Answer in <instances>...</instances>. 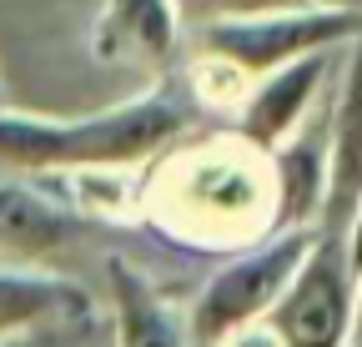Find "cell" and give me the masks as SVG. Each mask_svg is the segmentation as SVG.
<instances>
[{"label": "cell", "mask_w": 362, "mask_h": 347, "mask_svg": "<svg viewBox=\"0 0 362 347\" xmlns=\"http://www.w3.org/2000/svg\"><path fill=\"white\" fill-rule=\"evenodd\" d=\"M106 282H111V327L116 342L126 347H181L192 342L187 312L171 307V297L126 257L106 262Z\"/></svg>", "instance_id": "8fae6325"}, {"label": "cell", "mask_w": 362, "mask_h": 347, "mask_svg": "<svg viewBox=\"0 0 362 347\" xmlns=\"http://www.w3.org/2000/svg\"><path fill=\"white\" fill-rule=\"evenodd\" d=\"M362 192V35L342 46L337 101L327 116V206L322 232H342L352 222V206Z\"/></svg>", "instance_id": "ba28073f"}, {"label": "cell", "mask_w": 362, "mask_h": 347, "mask_svg": "<svg viewBox=\"0 0 362 347\" xmlns=\"http://www.w3.org/2000/svg\"><path fill=\"white\" fill-rule=\"evenodd\" d=\"M192 121V106L176 86H151L121 106L90 116H40L0 106V171L45 177L66 166H141L156 161Z\"/></svg>", "instance_id": "7a4b0ae2"}, {"label": "cell", "mask_w": 362, "mask_h": 347, "mask_svg": "<svg viewBox=\"0 0 362 347\" xmlns=\"http://www.w3.org/2000/svg\"><path fill=\"white\" fill-rule=\"evenodd\" d=\"M141 222L197 252H237L277 227L272 151L242 131L192 141L156 161L141 182Z\"/></svg>", "instance_id": "6da1fadb"}, {"label": "cell", "mask_w": 362, "mask_h": 347, "mask_svg": "<svg viewBox=\"0 0 362 347\" xmlns=\"http://www.w3.org/2000/svg\"><path fill=\"white\" fill-rule=\"evenodd\" d=\"M206 16H257V11H282V6H307V0H202Z\"/></svg>", "instance_id": "9a60e30c"}, {"label": "cell", "mask_w": 362, "mask_h": 347, "mask_svg": "<svg viewBox=\"0 0 362 347\" xmlns=\"http://www.w3.org/2000/svg\"><path fill=\"white\" fill-rule=\"evenodd\" d=\"M187 86H192V96L211 111H242L247 91H252V71L237 66V61H226L216 51H197L192 66H187Z\"/></svg>", "instance_id": "5bb4252c"}, {"label": "cell", "mask_w": 362, "mask_h": 347, "mask_svg": "<svg viewBox=\"0 0 362 347\" xmlns=\"http://www.w3.org/2000/svg\"><path fill=\"white\" fill-rule=\"evenodd\" d=\"M86 232V216L66 206L61 192H45L40 182H0V257L35 262Z\"/></svg>", "instance_id": "30bf717a"}, {"label": "cell", "mask_w": 362, "mask_h": 347, "mask_svg": "<svg viewBox=\"0 0 362 347\" xmlns=\"http://www.w3.org/2000/svg\"><path fill=\"white\" fill-rule=\"evenodd\" d=\"M337 51L342 46H327V51H307L297 61H282V66H272L262 76H252V91L237 111V131L257 146H277L297 121H307L317 91L327 86L332 66H337Z\"/></svg>", "instance_id": "52a82bcc"}, {"label": "cell", "mask_w": 362, "mask_h": 347, "mask_svg": "<svg viewBox=\"0 0 362 347\" xmlns=\"http://www.w3.org/2000/svg\"><path fill=\"white\" fill-rule=\"evenodd\" d=\"M30 342H106L116 337L111 317L71 277H56L30 262H0V337Z\"/></svg>", "instance_id": "8992f818"}, {"label": "cell", "mask_w": 362, "mask_h": 347, "mask_svg": "<svg viewBox=\"0 0 362 347\" xmlns=\"http://www.w3.org/2000/svg\"><path fill=\"white\" fill-rule=\"evenodd\" d=\"M317 6H337V11H362V0H317Z\"/></svg>", "instance_id": "2e32d148"}, {"label": "cell", "mask_w": 362, "mask_h": 347, "mask_svg": "<svg viewBox=\"0 0 362 347\" xmlns=\"http://www.w3.org/2000/svg\"><path fill=\"white\" fill-rule=\"evenodd\" d=\"M362 35V11L337 6H282V11H257V16H206L197 25V51H216L226 61L247 66L252 76L297 61L307 51L347 46Z\"/></svg>", "instance_id": "277c9868"}, {"label": "cell", "mask_w": 362, "mask_h": 347, "mask_svg": "<svg viewBox=\"0 0 362 347\" xmlns=\"http://www.w3.org/2000/svg\"><path fill=\"white\" fill-rule=\"evenodd\" d=\"M352 297H357V277H352L347 237L342 232H317L312 252L302 257V267L292 272L287 292L267 312V322L282 337V347L352 342Z\"/></svg>", "instance_id": "5b68a950"}, {"label": "cell", "mask_w": 362, "mask_h": 347, "mask_svg": "<svg viewBox=\"0 0 362 347\" xmlns=\"http://www.w3.org/2000/svg\"><path fill=\"white\" fill-rule=\"evenodd\" d=\"M317 232L322 227H272L262 242L237 247V257H226L192 297L187 307L192 342H226L247 322H262L287 292L302 257L312 252Z\"/></svg>", "instance_id": "3957f363"}, {"label": "cell", "mask_w": 362, "mask_h": 347, "mask_svg": "<svg viewBox=\"0 0 362 347\" xmlns=\"http://www.w3.org/2000/svg\"><path fill=\"white\" fill-rule=\"evenodd\" d=\"M56 192L86 222H136L141 216V182L146 171L106 161V166H66L56 171Z\"/></svg>", "instance_id": "4fadbf2b"}, {"label": "cell", "mask_w": 362, "mask_h": 347, "mask_svg": "<svg viewBox=\"0 0 362 347\" xmlns=\"http://www.w3.org/2000/svg\"><path fill=\"white\" fill-rule=\"evenodd\" d=\"M272 171H277V227H322L327 206V126H292L272 146Z\"/></svg>", "instance_id": "7c38bea8"}, {"label": "cell", "mask_w": 362, "mask_h": 347, "mask_svg": "<svg viewBox=\"0 0 362 347\" xmlns=\"http://www.w3.org/2000/svg\"><path fill=\"white\" fill-rule=\"evenodd\" d=\"M96 61H131L146 71H166L181 51V6L176 0H106L90 30Z\"/></svg>", "instance_id": "9c48e42d"}]
</instances>
